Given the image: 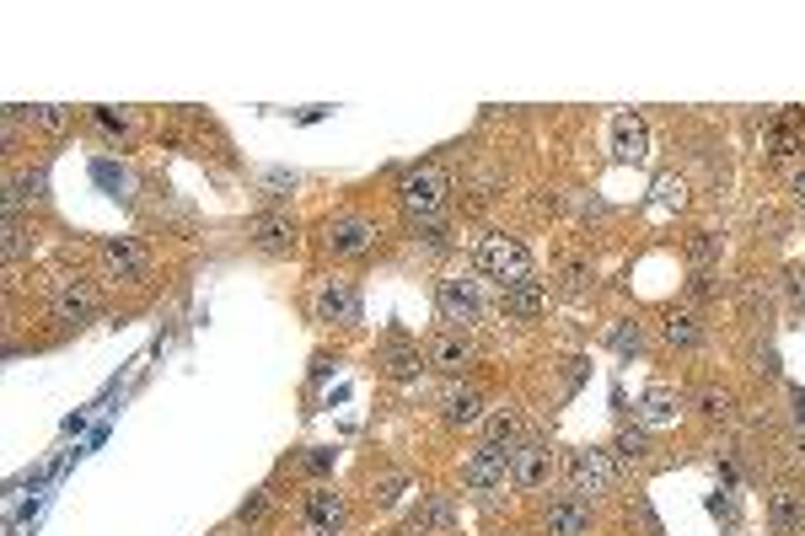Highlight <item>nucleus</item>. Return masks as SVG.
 I'll use <instances>...</instances> for the list:
<instances>
[{"instance_id":"19","label":"nucleus","mask_w":805,"mask_h":536,"mask_svg":"<svg viewBox=\"0 0 805 536\" xmlns=\"http://www.w3.org/2000/svg\"><path fill=\"white\" fill-rule=\"evenodd\" d=\"M441 419L452 424V430H473V424H484L489 413H484V391L478 387H452L441 397Z\"/></svg>"},{"instance_id":"11","label":"nucleus","mask_w":805,"mask_h":536,"mask_svg":"<svg viewBox=\"0 0 805 536\" xmlns=\"http://www.w3.org/2000/svg\"><path fill=\"white\" fill-rule=\"evenodd\" d=\"M98 258H102V269H107V280H118V285H140L151 274V252L135 242V237H107Z\"/></svg>"},{"instance_id":"16","label":"nucleus","mask_w":805,"mask_h":536,"mask_svg":"<svg viewBox=\"0 0 805 536\" xmlns=\"http://www.w3.org/2000/svg\"><path fill=\"white\" fill-rule=\"evenodd\" d=\"M500 311H504V317H515V322L543 317V311H548V285H543V280H515V285H504V290H500Z\"/></svg>"},{"instance_id":"21","label":"nucleus","mask_w":805,"mask_h":536,"mask_svg":"<svg viewBox=\"0 0 805 536\" xmlns=\"http://www.w3.org/2000/svg\"><path fill=\"white\" fill-rule=\"evenodd\" d=\"M44 189H49L44 167H22V172H11V178H5V215H22L27 204H44Z\"/></svg>"},{"instance_id":"26","label":"nucleus","mask_w":805,"mask_h":536,"mask_svg":"<svg viewBox=\"0 0 805 536\" xmlns=\"http://www.w3.org/2000/svg\"><path fill=\"white\" fill-rule=\"evenodd\" d=\"M424 365H430V354H419L413 343H387V376L393 381H413Z\"/></svg>"},{"instance_id":"5","label":"nucleus","mask_w":805,"mask_h":536,"mask_svg":"<svg viewBox=\"0 0 805 536\" xmlns=\"http://www.w3.org/2000/svg\"><path fill=\"white\" fill-rule=\"evenodd\" d=\"M49 317L54 322H65V328L92 322V317H98V290H92V280H81V274H59L54 290H49Z\"/></svg>"},{"instance_id":"14","label":"nucleus","mask_w":805,"mask_h":536,"mask_svg":"<svg viewBox=\"0 0 805 536\" xmlns=\"http://www.w3.org/2000/svg\"><path fill=\"white\" fill-rule=\"evenodd\" d=\"M795 150H805V118L801 113H779L762 124V156L768 161H790Z\"/></svg>"},{"instance_id":"30","label":"nucleus","mask_w":805,"mask_h":536,"mask_svg":"<svg viewBox=\"0 0 805 536\" xmlns=\"http://www.w3.org/2000/svg\"><path fill=\"white\" fill-rule=\"evenodd\" d=\"M591 285H597V269H591L586 258H569V263H564V290H569V295H586Z\"/></svg>"},{"instance_id":"31","label":"nucleus","mask_w":805,"mask_h":536,"mask_svg":"<svg viewBox=\"0 0 805 536\" xmlns=\"http://www.w3.org/2000/svg\"><path fill=\"white\" fill-rule=\"evenodd\" d=\"M612 349H617V354H639V349H645V328H639L634 317H623V322L612 328Z\"/></svg>"},{"instance_id":"4","label":"nucleus","mask_w":805,"mask_h":536,"mask_svg":"<svg viewBox=\"0 0 805 536\" xmlns=\"http://www.w3.org/2000/svg\"><path fill=\"white\" fill-rule=\"evenodd\" d=\"M510 483V445H478L467 461H462V488L478 493V499H495Z\"/></svg>"},{"instance_id":"34","label":"nucleus","mask_w":805,"mask_h":536,"mask_svg":"<svg viewBox=\"0 0 805 536\" xmlns=\"http://www.w3.org/2000/svg\"><path fill=\"white\" fill-rule=\"evenodd\" d=\"M655 194H660V204H677V209H682V204H688V183H682V178H660Z\"/></svg>"},{"instance_id":"18","label":"nucleus","mask_w":805,"mask_h":536,"mask_svg":"<svg viewBox=\"0 0 805 536\" xmlns=\"http://www.w3.org/2000/svg\"><path fill=\"white\" fill-rule=\"evenodd\" d=\"M612 156L617 161H645L650 156V124L639 113H617L612 118Z\"/></svg>"},{"instance_id":"2","label":"nucleus","mask_w":805,"mask_h":536,"mask_svg":"<svg viewBox=\"0 0 805 536\" xmlns=\"http://www.w3.org/2000/svg\"><path fill=\"white\" fill-rule=\"evenodd\" d=\"M564 472H569V493H580V499H586V493H591V499L617 493V478H623L617 456L602 451V445H580V451H569Z\"/></svg>"},{"instance_id":"7","label":"nucleus","mask_w":805,"mask_h":536,"mask_svg":"<svg viewBox=\"0 0 805 536\" xmlns=\"http://www.w3.org/2000/svg\"><path fill=\"white\" fill-rule=\"evenodd\" d=\"M510 483L521 488V493H543V488L554 483V451H548V440L510 445Z\"/></svg>"},{"instance_id":"10","label":"nucleus","mask_w":805,"mask_h":536,"mask_svg":"<svg viewBox=\"0 0 805 536\" xmlns=\"http://www.w3.org/2000/svg\"><path fill=\"white\" fill-rule=\"evenodd\" d=\"M435 306H441V317L452 322L456 333H462V328H478V322H484V290H478V280H441V290H435Z\"/></svg>"},{"instance_id":"36","label":"nucleus","mask_w":805,"mask_h":536,"mask_svg":"<svg viewBox=\"0 0 805 536\" xmlns=\"http://www.w3.org/2000/svg\"><path fill=\"white\" fill-rule=\"evenodd\" d=\"M263 504H269V493L258 488V493H252V499L242 504V510H237V515H242V521H258V515H263Z\"/></svg>"},{"instance_id":"35","label":"nucleus","mask_w":805,"mask_h":536,"mask_svg":"<svg viewBox=\"0 0 805 536\" xmlns=\"http://www.w3.org/2000/svg\"><path fill=\"white\" fill-rule=\"evenodd\" d=\"M98 124H102V129H118V135H124L135 118H129V113H107V107H98Z\"/></svg>"},{"instance_id":"25","label":"nucleus","mask_w":805,"mask_h":536,"mask_svg":"<svg viewBox=\"0 0 805 536\" xmlns=\"http://www.w3.org/2000/svg\"><path fill=\"white\" fill-rule=\"evenodd\" d=\"M612 456H617V467H645L650 461V430L639 424V430H623V435L612 440Z\"/></svg>"},{"instance_id":"40","label":"nucleus","mask_w":805,"mask_h":536,"mask_svg":"<svg viewBox=\"0 0 805 536\" xmlns=\"http://www.w3.org/2000/svg\"><path fill=\"white\" fill-rule=\"evenodd\" d=\"M504 536H515V532H504Z\"/></svg>"},{"instance_id":"3","label":"nucleus","mask_w":805,"mask_h":536,"mask_svg":"<svg viewBox=\"0 0 805 536\" xmlns=\"http://www.w3.org/2000/svg\"><path fill=\"white\" fill-rule=\"evenodd\" d=\"M473 263H478L489 280H500V290L504 285H515V280H532V252H526V242H521V237H504V231L478 237Z\"/></svg>"},{"instance_id":"20","label":"nucleus","mask_w":805,"mask_h":536,"mask_svg":"<svg viewBox=\"0 0 805 536\" xmlns=\"http://www.w3.org/2000/svg\"><path fill=\"white\" fill-rule=\"evenodd\" d=\"M682 408H688V397L677 387H650L639 397V424L645 430H660V424H677L682 419Z\"/></svg>"},{"instance_id":"24","label":"nucleus","mask_w":805,"mask_h":536,"mask_svg":"<svg viewBox=\"0 0 805 536\" xmlns=\"http://www.w3.org/2000/svg\"><path fill=\"white\" fill-rule=\"evenodd\" d=\"M693 408L704 413L708 424H730V419H736V397L725 387H699L693 391Z\"/></svg>"},{"instance_id":"23","label":"nucleus","mask_w":805,"mask_h":536,"mask_svg":"<svg viewBox=\"0 0 805 536\" xmlns=\"http://www.w3.org/2000/svg\"><path fill=\"white\" fill-rule=\"evenodd\" d=\"M660 339L671 343V349H704V322H699V311H671V317L660 322Z\"/></svg>"},{"instance_id":"27","label":"nucleus","mask_w":805,"mask_h":536,"mask_svg":"<svg viewBox=\"0 0 805 536\" xmlns=\"http://www.w3.org/2000/svg\"><path fill=\"white\" fill-rule=\"evenodd\" d=\"M484 445H521V413L515 408H495L484 419Z\"/></svg>"},{"instance_id":"33","label":"nucleus","mask_w":805,"mask_h":536,"mask_svg":"<svg viewBox=\"0 0 805 536\" xmlns=\"http://www.w3.org/2000/svg\"><path fill=\"white\" fill-rule=\"evenodd\" d=\"M27 118H33V129H44V135H59V129H70V107H33Z\"/></svg>"},{"instance_id":"8","label":"nucleus","mask_w":805,"mask_h":536,"mask_svg":"<svg viewBox=\"0 0 805 536\" xmlns=\"http://www.w3.org/2000/svg\"><path fill=\"white\" fill-rule=\"evenodd\" d=\"M311 317H317V322H333V328H354V322H360V290H354L350 280H339V274L317 280V290H311Z\"/></svg>"},{"instance_id":"6","label":"nucleus","mask_w":805,"mask_h":536,"mask_svg":"<svg viewBox=\"0 0 805 536\" xmlns=\"http://www.w3.org/2000/svg\"><path fill=\"white\" fill-rule=\"evenodd\" d=\"M376 242H382V226L365 215H333L322 226V247L333 258H365V252H376Z\"/></svg>"},{"instance_id":"28","label":"nucleus","mask_w":805,"mask_h":536,"mask_svg":"<svg viewBox=\"0 0 805 536\" xmlns=\"http://www.w3.org/2000/svg\"><path fill=\"white\" fill-rule=\"evenodd\" d=\"M688 263H693V274H708L719 263V237L714 231H693L688 237Z\"/></svg>"},{"instance_id":"15","label":"nucleus","mask_w":805,"mask_h":536,"mask_svg":"<svg viewBox=\"0 0 805 536\" xmlns=\"http://www.w3.org/2000/svg\"><path fill=\"white\" fill-rule=\"evenodd\" d=\"M456 526V504L446 499V493H424L419 499V510L402 521V536H441Z\"/></svg>"},{"instance_id":"1","label":"nucleus","mask_w":805,"mask_h":536,"mask_svg":"<svg viewBox=\"0 0 805 536\" xmlns=\"http://www.w3.org/2000/svg\"><path fill=\"white\" fill-rule=\"evenodd\" d=\"M446 194H452V189H446V172H441V167H413V172L398 183V204L413 226H441Z\"/></svg>"},{"instance_id":"22","label":"nucleus","mask_w":805,"mask_h":536,"mask_svg":"<svg viewBox=\"0 0 805 536\" xmlns=\"http://www.w3.org/2000/svg\"><path fill=\"white\" fill-rule=\"evenodd\" d=\"M430 365H435V370H441V376H462V370H467V365H473V343L462 339V333H441V339L430 343Z\"/></svg>"},{"instance_id":"38","label":"nucleus","mask_w":805,"mask_h":536,"mask_svg":"<svg viewBox=\"0 0 805 536\" xmlns=\"http://www.w3.org/2000/svg\"><path fill=\"white\" fill-rule=\"evenodd\" d=\"M790 194H795V204H805V167L795 172V183H790Z\"/></svg>"},{"instance_id":"29","label":"nucleus","mask_w":805,"mask_h":536,"mask_svg":"<svg viewBox=\"0 0 805 536\" xmlns=\"http://www.w3.org/2000/svg\"><path fill=\"white\" fill-rule=\"evenodd\" d=\"M258 189H263V198H269V204H285V198H291V189H296V172H285V167H269V172H258Z\"/></svg>"},{"instance_id":"39","label":"nucleus","mask_w":805,"mask_h":536,"mask_svg":"<svg viewBox=\"0 0 805 536\" xmlns=\"http://www.w3.org/2000/svg\"><path fill=\"white\" fill-rule=\"evenodd\" d=\"M795 456H801V461H805V430H801V435H795Z\"/></svg>"},{"instance_id":"37","label":"nucleus","mask_w":805,"mask_h":536,"mask_svg":"<svg viewBox=\"0 0 805 536\" xmlns=\"http://www.w3.org/2000/svg\"><path fill=\"white\" fill-rule=\"evenodd\" d=\"M693 295H714V274H693Z\"/></svg>"},{"instance_id":"12","label":"nucleus","mask_w":805,"mask_h":536,"mask_svg":"<svg viewBox=\"0 0 805 536\" xmlns=\"http://www.w3.org/2000/svg\"><path fill=\"white\" fill-rule=\"evenodd\" d=\"M302 521H306V536H333L350 521V499L339 488H311L302 499Z\"/></svg>"},{"instance_id":"13","label":"nucleus","mask_w":805,"mask_h":536,"mask_svg":"<svg viewBox=\"0 0 805 536\" xmlns=\"http://www.w3.org/2000/svg\"><path fill=\"white\" fill-rule=\"evenodd\" d=\"M248 242L258 247V252H269V258H280V252L296 247V220H291L285 209H263V215H252Z\"/></svg>"},{"instance_id":"32","label":"nucleus","mask_w":805,"mask_h":536,"mask_svg":"<svg viewBox=\"0 0 805 536\" xmlns=\"http://www.w3.org/2000/svg\"><path fill=\"white\" fill-rule=\"evenodd\" d=\"M16 258H27V226H22V215H5V263H16Z\"/></svg>"},{"instance_id":"9","label":"nucleus","mask_w":805,"mask_h":536,"mask_svg":"<svg viewBox=\"0 0 805 536\" xmlns=\"http://www.w3.org/2000/svg\"><path fill=\"white\" fill-rule=\"evenodd\" d=\"M591 526H597V510L580 493H554L543 504V536H591Z\"/></svg>"},{"instance_id":"17","label":"nucleus","mask_w":805,"mask_h":536,"mask_svg":"<svg viewBox=\"0 0 805 536\" xmlns=\"http://www.w3.org/2000/svg\"><path fill=\"white\" fill-rule=\"evenodd\" d=\"M768 526H773V536H801L805 532V493L801 488H773L768 493Z\"/></svg>"}]
</instances>
